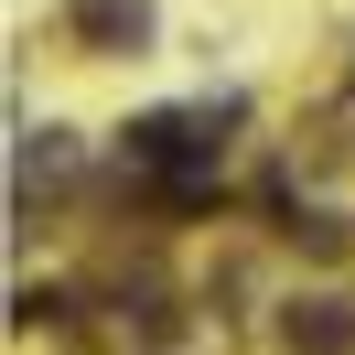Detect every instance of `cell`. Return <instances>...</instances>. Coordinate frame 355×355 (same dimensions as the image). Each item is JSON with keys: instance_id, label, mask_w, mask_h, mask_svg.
<instances>
[{"instance_id": "cell-1", "label": "cell", "mask_w": 355, "mask_h": 355, "mask_svg": "<svg viewBox=\"0 0 355 355\" xmlns=\"http://www.w3.org/2000/svg\"><path fill=\"white\" fill-rule=\"evenodd\" d=\"M65 33L97 44V54H140V44H151V0H76Z\"/></svg>"}, {"instance_id": "cell-2", "label": "cell", "mask_w": 355, "mask_h": 355, "mask_svg": "<svg viewBox=\"0 0 355 355\" xmlns=\"http://www.w3.org/2000/svg\"><path fill=\"white\" fill-rule=\"evenodd\" d=\"M280 334H291V355H345V345H355V312L334 302V291H312V302L280 312Z\"/></svg>"}, {"instance_id": "cell-3", "label": "cell", "mask_w": 355, "mask_h": 355, "mask_svg": "<svg viewBox=\"0 0 355 355\" xmlns=\"http://www.w3.org/2000/svg\"><path fill=\"white\" fill-rule=\"evenodd\" d=\"M76 173V140L65 130H22V173H11V194H33V183H65Z\"/></svg>"}]
</instances>
